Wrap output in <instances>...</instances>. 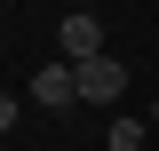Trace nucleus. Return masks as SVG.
<instances>
[{"label": "nucleus", "instance_id": "nucleus-1", "mask_svg": "<svg viewBox=\"0 0 159 151\" xmlns=\"http://www.w3.org/2000/svg\"><path fill=\"white\" fill-rule=\"evenodd\" d=\"M24 103L72 112V103H80V64H40V72H32V95H24Z\"/></svg>", "mask_w": 159, "mask_h": 151}, {"label": "nucleus", "instance_id": "nucleus-2", "mask_svg": "<svg viewBox=\"0 0 159 151\" xmlns=\"http://www.w3.org/2000/svg\"><path fill=\"white\" fill-rule=\"evenodd\" d=\"M127 95V64L119 56H88L80 64V103H119Z\"/></svg>", "mask_w": 159, "mask_h": 151}, {"label": "nucleus", "instance_id": "nucleus-3", "mask_svg": "<svg viewBox=\"0 0 159 151\" xmlns=\"http://www.w3.org/2000/svg\"><path fill=\"white\" fill-rule=\"evenodd\" d=\"M56 48H64V64H88V56H103V24L88 16V8H72V16L56 24Z\"/></svg>", "mask_w": 159, "mask_h": 151}, {"label": "nucleus", "instance_id": "nucleus-4", "mask_svg": "<svg viewBox=\"0 0 159 151\" xmlns=\"http://www.w3.org/2000/svg\"><path fill=\"white\" fill-rule=\"evenodd\" d=\"M111 151H143V119L119 112V119H111Z\"/></svg>", "mask_w": 159, "mask_h": 151}, {"label": "nucleus", "instance_id": "nucleus-5", "mask_svg": "<svg viewBox=\"0 0 159 151\" xmlns=\"http://www.w3.org/2000/svg\"><path fill=\"white\" fill-rule=\"evenodd\" d=\"M16 112H24V103H16V95H0V135H8V127H16Z\"/></svg>", "mask_w": 159, "mask_h": 151}, {"label": "nucleus", "instance_id": "nucleus-6", "mask_svg": "<svg viewBox=\"0 0 159 151\" xmlns=\"http://www.w3.org/2000/svg\"><path fill=\"white\" fill-rule=\"evenodd\" d=\"M151 127H159V103H151Z\"/></svg>", "mask_w": 159, "mask_h": 151}]
</instances>
